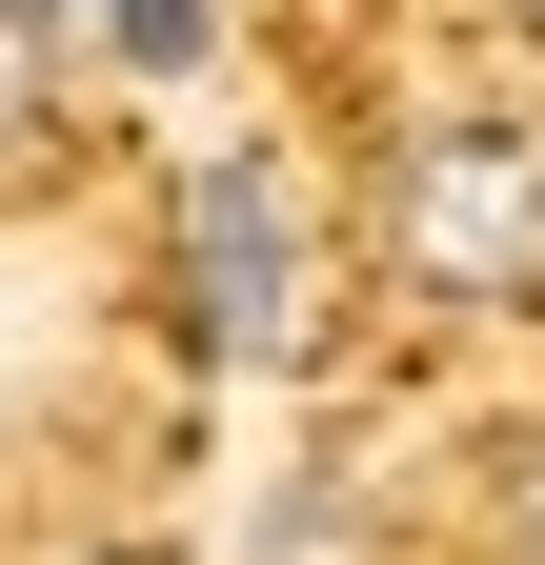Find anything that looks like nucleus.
<instances>
[{
  "label": "nucleus",
  "mask_w": 545,
  "mask_h": 565,
  "mask_svg": "<svg viewBox=\"0 0 545 565\" xmlns=\"http://www.w3.org/2000/svg\"><path fill=\"white\" fill-rule=\"evenodd\" d=\"M364 243L445 323H545V121L525 102H425L364 162Z\"/></svg>",
  "instance_id": "obj_1"
},
{
  "label": "nucleus",
  "mask_w": 545,
  "mask_h": 565,
  "mask_svg": "<svg viewBox=\"0 0 545 565\" xmlns=\"http://www.w3.org/2000/svg\"><path fill=\"white\" fill-rule=\"evenodd\" d=\"M162 303H182L202 364H284V343H303V202H284L263 141H202V162H182V202H162Z\"/></svg>",
  "instance_id": "obj_2"
},
{
  "label": "nucleus",
  "mask_w": 545,
  "mask_h": 565,
  "mask_svg": "<svg viewBox=\"0 0 545 565\" xmlns=\"http://www.w3.org/2000/svg\"><path fill=\"white\" fill-rule=\"evenodd\" d=\"M61 141V0H0V162Z\"/></svg>",
  "instance_id": "obj_3"
},
{
  "label": "nucleus",
  "mask_w": 545,
  "mask_h": 565,
  "mask_svg": "<svg viewBox=\"0 0 545 565\" xmlns=\"http://www.w3.org/2000/svg\"><path fill=\"white\" fill-rule=\"evenodd\" d=\"M202 41H223V0H101V61H121V82H182Z\"/></svg>",
  "instance_id": "obj_4"
},
{
  "label": "nucleus",
  "mask_w": 545,
  "mask_h": 565,
  "mask_svg": "<svg viewBox=\"0 0 545 565\" xmlns=\"http://www.w3.org/2000/svg\"><path fill=\"white\" fill-rule=\"evenodd\" d=\"M485 565H545V424L485 445Z\"/></svg>",
  "instance_id": "obj_5"
},
{
  "label": "nucleus",
  "mask_w": 545,
  "mask_h": 565,
  "mask_svg": "<svg viewBox=\"0 0 545 565\" xmlns=\"http://www.w3.org/2000/svg\"><path fill=\"white\" fill-rule=\"evenodd\" d=\"M263 565H364V484H284V525H263Z\"/></svg>",
  "instance_id": "obj_6"
},
{
  "label": "nucleus",
  "mask_w": 545,
  "mask_h": 565,
  "mask_svg": "<svg viewBox=\"0 0 545 565\" xmlns=\"http://www.w3.org/2000/svg\"><path fill=\"white\" fill-rule=\"evenodd\" d=\"M485 21H525V41H545V0H485Z\"/></svg>",
  "instance_id": "obj_7"
},
{
  "label": "nucleus",
  "mask_w": 545,
  "mask_h": 565,
  "mask_svg": "<svg viewBox=\"0 0 545 565\" xmlns=\"http://www.w3.org/2000/svg\"><path fill=\"white\" fill-rule=\"evenodd\" d=\"M82 565H162V545H82Z\"/></svg>",
  "instance_id": "obj_8"
},
{
  "label": "nucleus",
  "mask_w": 545,
  "mask_h": 565,
  "mask_svg": "<svg viewBox=\"0 0 545 565\" xmlns=\"http://www.w3.org/2000/svg\"><path fill=\"white\" fill-rule=\"evenodd\" d=\"M61 21H101V0H61Z\"/></svg>",
  "instance_id": "obj_9"
}]
</instances>
